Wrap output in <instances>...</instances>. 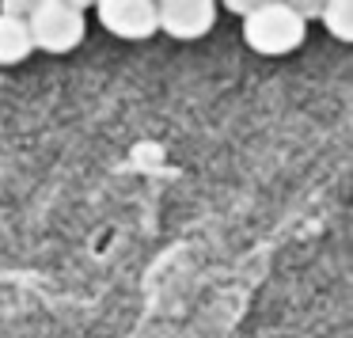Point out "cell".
<instances>
[{"mask_svg":"<svg viewBox=\"0 0 353 338\" xmlns=\"http://www.w3.org/2000/svg\"><path fill=\"white\" fill-rule=\"evenodd\" d=\"M307 23L285 0H262L259 8L243 19V42L262 57H281L304 46Z\"/></svg>","mask_w":353,"mask_h":338,"instance_id":"obj_1","label":"cell"},{"mask_svg":"<svg viewBox=\"0 0 353 338\" xmlns=\"http://www.w3.org/2000/svg\"><path fill=\"white\" fill-rule=\"evenodd\" d=\"M84 4L77 0H34L31 16H27V34L34 50L46 54H69L84 42Z\"/></svg>","mask_w":353,"mask_h":338,"instance_id":"obj_2","label":"cell"},{"mask_svg":"<svg viewBox=\"0 0 353 338\" xmlns=\"http://www.w3.org/2000/svg\"><path fill=\"white\" fill-rule=\"evenodd\" d=\"M156 23H160L163 34H171L179 42L205 39L216 23V4L213 0H160Z\"/></svg>","mask_w":353,"mask_h":338,"instance_id":"obj_3","label":"cell"},{"mask_svg":"<svg viewBox=\"0 0 353 338\" xmlns=\"http://www.w3.org/2000/svg\"><path fill=\"white\" fill-rule=\"evenodd\" d=\"M95 16L114 39L125 42H145L160 31L152 0H103V4H95Z\"/></svg>","mask_w":353,"mask_h":338,"instance_id":"obj_4","label":"cell"},{"mask_svg":"<svg viewBox=\"0 0 353 338\" xmlns=\"http://www.w3.org/2000/svg\"><path fill=\"white\" fill-rule=\"evenodd\" d=\"M31 54L34 46H31V34H27V23L0 16V65H19Z\"/></svg>","mask_w":353,"mask_h":338,"instance_id":"obj_5","label":"cell"},{"mask_svg":"<svg viewBox=\"0 0 353 338\" xmlns=\"http://www.w3.org/2000/svg\"><path fill=\"white\" fill-rule=\"evenodd\" d=\"M319 19L338 42H353V4L350 0H323Z\"/></svg>","mask_w":353,"mask_h":338,"instance_id":"obj_6","label":"cell"},{"mask_svg":"<svg viewBox=\"0 0 353 338\" xmlns=\"http://www.w3.org/2000/svg\"><path fill=\"white\" fill-rule=\"evenodd\" d=\"M285 4H289V8L296 12L300 19H304V23H307V19H315V16L323 12V0H285Z\"/></svg>","mask_w":353,"mask_h":338,"instance_id":"obj_7","label":"cell"},{"mask_svg":"<svg viewBox=\"0 0 353 338\" xmlns=\"http://www.w3.org/2000/svg\"><path fill=\"white\" fill-rule=\"evenodd\" d=\"M259 4H262V0H228V12H232V16H239V19H247Z\"/></svg>","mask_w":353,"mask_h":338,"instance_id":"obj_8","label":"cell"}]
</instances>
